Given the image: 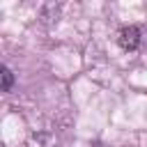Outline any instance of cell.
<instances>
[{
	"label": "cell",
	"instance_id": "2",
	"mask_svg": "<svg viewBox=\"0 0 147 147\" xmlns=\"http://www.w3.org/2000/svg\"><path fill=\"white\" fill-rule=\"evenodd\" d=\"M11 83H14V76L7 67H2V92H9L11 90Z\"/></svg>",
	"mask_w": 147,
	"mask_h": 147
},
{
	"label": "cell",
	"instance_id": "1",
	"mask_svg": "<svg viewBox=\"0 0 147 147\" xmlns=\"http://www.w3.org/2000/svg\"><path fill=\"white\" fill-rule=\"evenodd\" d=\"M117 41L124 51H136L142 44V30L138 25H126L117 32Z\"/></svg>",
	"mask_w": 147,
	"mask_h": 147
}]
</instances>
